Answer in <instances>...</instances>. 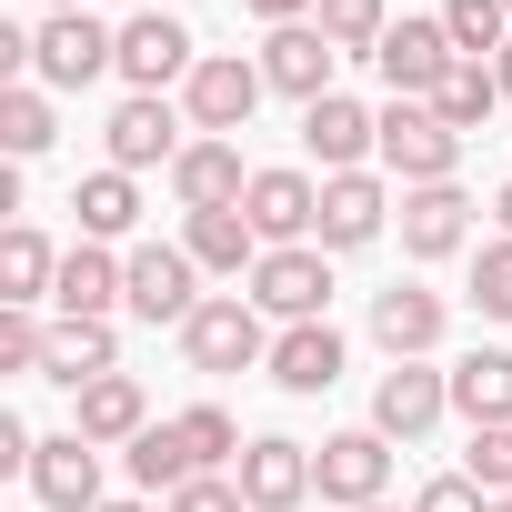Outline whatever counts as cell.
Here are the masks:
<instances>
[{
  "label": "cell",
  "mask_w": 512,
  "mask_h": 512,
  "mask_svg": "<svg viewBox=\"0 0 512 512\" xmlns=\"http://www.w3.org/2000/svg\"><path fill=\"white\" fill-rule=\"evenodd\" d=\"M51 282H61V251H51V231L11 221V231H0V302H21V312H51Z\"/></svg>",
  "instance_id": "4316f807"
},
{
  "label": "cell",
  "mask_w": 512,
  "mask_h": 512,
  "mask_svg": "<svg viewBox=\"0 0 512 512\" xmlns=\"http://www.w3.org/2000/svg\"><path fill=\"white\" fill-rule=\"evenodd\" d=\"M312 21H322V41H332L342 61H372V51H382V31H392V0H322Z\"/></svg>",
  "instance_id": "1f68e13d"
},
{
  "label": "cell",
  "mask_w": 512,
  "mask_h": 512,
  "mask_svg": "<svg viewBox=\"0 0 512 512\" xmlns=\"http://www.w3.org/2000/svg\"><path fill=\"white\" fill-rule=\"evenodd\" d=\"M241 191H251V161H241V141H211V131H191V151L171 161V201H181V211H241Z\"/></svg>",
  "instance_id": "d6986e66"
},
{
  "label": "cell",
  "mask_w": 512,
  "mask_h": 512,
  "mask_svg": "<svg viewBox=\"0 0 512 512\" xmlns=\"http://www.w3.org/2000/svg\"><path fill=\"white\" fill-rule=\"evenodd\" d=\"M101 71H121V31L111 21H91V11H51L41 31H31V81L61 101V91H91Z\"/></svg>",
  "instance_id": "3957f363"
},
{
  "label": "cell",
  "mask_w": 512,
  "mask_h": 512,
  "mask_svg": "<svg viewBox=\"0 0 512 512\" xmlns=\"http://www.w3.org/2000/svg\"><path fill=\"white\" fill-rule=\"evenodd\" d=\"M502 11H512V0H502Z\"/></svg>",
  "instance_id": "7dc6e473"
},
{
  "label": "cell",
  "mask_w": 512,
  "mask_h": 512,
  "mask_svg": "<svg viewBox=\"0 0 512 512\" xmlns=\"http://www.w3.org/2000/svg\"><path fill=\"white\" fill-rule=\"evenodd\" d=\"M412 512H492V492H482V482H462V472H432V482L412 492Z\"/></svg>",
  "instance_id": "f35d334b"
},
{
  "label": "cell",
  "mask_w": 512,
  "mask_h": 512,
  "mask_svg": "<svg viewBox=\"0 0 512 512\" xmlns=\"http://www.w3.org/2000/svg\"><path fill=\"white\" fill-rule=\"evenodd\" d=\"M101 151H111V171H131V181H141V171L171 181V161L191 151V111L161 101V91H131V101L101 121Z\"/></svg>",
  "instance_id": "8992f818"
},
{
  "label": "cell",
  "mask_w": 512,
  "mask_h": 512,
  "mask_svg": "<svg viewBox=\"0 0 512 512\" xmlns=\"http://www.w3.org/2000/svg\"><path fill=\"white\" fill-rule=\"evenodd\" d=\"M492 211H502V241H512V181H502V191H492Z\"/></svg>",
  "instance_id": "b9f144b4"
},
{
  "label": "cell",
  "mask_w": 512,
  "mask_h": 512,
  "mask_svg": "<svg viewBox=\"0 0 512 512\" xmlns=\"http://www.w3.org/2000/svg\"><path fill=\"white\" fill-rule=\"evenodd\" d=\"M342 362H352V342L332 332V322H292V332H272V382L292 392V402H322L332 382H342Z\"/></svg>",
  "instance_id": "ffe728a7"
},
{
  "label": "cell",
  "mask_w": 512,
  "mask_h": 512,
  "mask_svg": "<svg viewBox=\"0 0 512 512\" xmlns=\"http://www.w3.org/2000/svg\"><path fill=\"white\" fill-rule=\"evenodd\" d=\"M41 342H51V322H41V312L0 302V372H41Z\"/></svg>",
  "instance_id": "8d00e7d4"
},
{
  "label": "cell",
  "mask_w": 512,
  "mask_h": 512,
  "mask_svg": "<svg viewBox=\"0 0 512 512\" xmlns=\"http://www.w3.org/2000/svg\"><path fill=\"white\" fill-rule=\"evenodd\" d=\"M492 512H512V492H502V502H492Z\"/></svg>",
  "instance_id": "f6af8a7d"
},
{
  "label": "cell",
  "mask_w": 512,
  "mask_h": 512,
  "mask_svg": "<svg viewBox=\"0 0 512 512\" xmlns=\"http://www.w3.org/2000/svg\"><path fill=\"white\" fill-rule=\"evenodd\" d=\"M191 71H201V41H191L171 11H141V21H121V81H131V91H161V101H171Z\"/></svg>",
  "instance_id": "7c38bea8"
},
{
  "label": "cell",
  "mask_w": 512,
  "mask_h": 512,
  "mask_svg": "<svg viewBox=\"0 0 512 512\" xmlns=\"http://www.w3.org/2000/svg\"><path fill=\"white\" fill-rule=\"evenodd\" d=\"M262 61H241V51H201V71L181 81V111H191V131H211V141H241L251 131V111H262Z\"/></svg>",
  "instance_id": "ba28073f"
},
{
  "label": "cell",
  "mask_w": 512,
  "mask_h": 512,
  "mask_svg": "<svg viewBox=\"0 0 512 512\" xmlns=\"http://www.w3.org/2000/svg\"><path fill=\"white\" fill-rule=\"evenodd\" d=\"M101 372H121V332H111V322H51V342H41V382L81 392V382H101Z\"/></svg>",
  "instance_id": "d4e9b609"
},
{
  "label": "cell",
  "mask_w": 512,
  "mask_h": 512,
  "mask_svg": "<svg viewBox=\"0 0 512 512\" xmlns=\"http://www.w3.org/2000/svg\"><path fill=\"white\" fill-rule=\"evenodd\" d=\"M442 31H452V51H462V61H502L512 11H502V0H442Z\"/></svg>",
  "instance_id": "836d02e7"
},
{
  "label": "cell",
  "mask_w": 512,
  "mask_h": 512,
  "mask_svg": "<svg viewBox=\"0 0 512 512\" xmlns=\"http://www.w3.org/2000/svg\"><path fill=\"white\" fill-rule=\"evenodd\" d=\"M372 512H392V502H372Z\"/></svg>",
  "instance_id": "bcb514c9"
},
{
  "label": "cell",
  "mask_w": 512,
  "mask_h": 512,
  "mask_svg": "<svg viewBox=\"0 0 512 512\" xmlns=\"http://www.w3.org/2000/svg\"><path fill=\"white\" fill-rule=\"evenodd\" d=\"M171 432H181V452H191V472H241V422L221 412V402H191V412H171Z\"/></svg>",
  "instance_id": "f546056e"
},
{
  "label": "cell",
  "mask_w": 512,
  "mask_h": 512,
  "mask_svg": "<svg viewBox=\"0 0 512 512\" xmlns=\"http://www.w3.org/2000/svg\"><path fill=\"white\" fill-rule=\"evenodd\" d=\"M442 412H452V372H432V362H392L372 382V432L382 442H432Z\"/></svg>",
  "instance_id": "8fae6325"
},
{
  "label": "cell",
  "mask_w": 512,
  "mask_h": 512,
  "mask_svg": "<svg viewBox=\"0 0 512 512\" xmlns=\"http://www.w3.org/2000/svg\"><path fill=\"white\" fill-rule=\"evenodd\" d=\"M41 11H81V0H41Z\"/></svg>",
  "instance_id": "ee69618b"
},
{
  "label": "cell",
  "mask_w": 512,
  "mask_h": 512,
  "mask_svg": "<svg viewBox=\"0 0 512 512\" xmlns=\"http://www.w3.org/2000/svg\"><path fill=\"white\" fill-rule=\"evenodd\" d=\"M51 312H61V322H111V312H121V251H111V241H71V251H61Z\"/></svg>",
  "instance_id": "603a6c76"
},
{
  "label": "cell",
  "mask_w": 512,
  "mask_h": 512,
  "mask_svg": "<svg viewBox=\"0 0 512 512\" xmlns=\"http://www.w3.org/2000/svg\"><path fill=\"white\" fill-rule=\"evenodd\" d=\"M101 512H161V502H151V492H131V502H101Z\"/></svg>",
  "instance_id": "7bdbcfd3"
},
{
  "label": "cell",
  "mask_w": 512,
  "mask_h": 512,
  "mask_svg": "<svg viewBox=\"0 0 512 512\" xmlns=\"http://www.w3.org/2000/svg\"><path fill=\"white\" fill-rule=\"evenodd\" d=\"M241 502L251 512H302L322 482H312V442H292V432H251V452H241Z\"/></svg>",
  "instance_id": "4fadbf2b"
},
{
  "label": "cell",
  "mask_w": 512,
  "mask_h": 512,
  "mask_svg": "<svg viewBox=\"0 0 512 512\" xmlns=\"http://www.w3.org/2000/svg\"><path fill=\"white\" fill-rule=\"evenodd\" d=\"M31 492H41V512H101V502H111V492H101V442L51 432V442L31 452Z\"/></svg>",
  "instance_id": "44dd1931"
},
{
  "label": "cell",
  "mask_w": 512,
  "mask_h": 512,
  "mask_svg": "<svg viewBox=\"0 0 512 512\" xmlns=\"http://www.w3.org/2000/svg\"><path fill=\"white\" fill-rule=\"evenodd\" d=\"M402 251L412 262H452V251L472 241V191L462 181H432V191H402Z\"/></svg>",
  "instance_id": "7402d4cb"
},
{
  "label": "cell",
  "mask_w": 512,
  "mask_h": 512,
  "mask_svg": "<svg viewBox=\"0 0 512 512\" xmlns=\"http://www.w3.org/2000/svg\"><path fill=\"white\" fill-rule=\"evenodd\" d=\"M382 171H392L402 191L462 181V131H452L432 101H382Z\"/></svg>",
  "instance_id": "277c9868"
},
{
  "label": "cell",
  "mask_w": 512,
  "mask_h": 512,
  "mask_svg": "<svg viewBox=\"0 0 512 512\" xmlns=\"http://www.w3.org/2000/svg\"><path fill=\"white\" fill-rule=\"evenodd\" d=\"M241 221L262 231V251H292V241H312V231H322V181H312L302 161L251 171V191H241Z\"/></svg>",
  "instance_id": "30bf717a"
},
{
  "label": "cell",
  "mask_w": 512,
  "mask_h": 512,
  "mask_svg": "<svg viewBox=\"0 0 512 512\" xmlns=\"http://www.w3.org/2000/svg\"><path fill=\"white\" fill-rule=\"evenodd\" d=\"M432 111H442L462 141H472V131L502 111V81H492V61H452V71H442V91H432Z\"/></svg>",
  "instance_id": "4dcf8cb0"
},
{
  "label": "cell",
  "mask_w": 512,
  "mask_h": 512,
  "mask_svg": "<svg viewBox=\"0 0 512 512\" xmlns=\"http://www.w3.org/2000/svg\"><path fill=\"white\" fill-rule=\"evenodd\" d=\"M452 61H462V51H452L442 11H402V21L382 31V51H372V71H382V91H392V101H432Z\"/></svg>",
  "instance_id": "9c48e42d"
},
{
  "label": "cell",
  "mask_w": 512,
  "mask_h": 512,
  "mask_svg": "<svg viewBox=\"0 0 512 512\" xmlns=\"http://www.w3.org/2000/svg\"><path fill=\"white\" fill-rule=\"evenodd\" d=\"M472 312L482 322H512V241H482L472 251Z\"/></svg>",
  "instance_id": "d590c367"
},
{
  "label": "cell",
  "mask_w": 512,
  "mask_h": 512,
  "mask_svg": "<svg viewBox=\"0 0 512 512\" xmlns=\"http://www.w3.org/2000/svg\"><path fill=\"white\" fill-rule=\"evenodd\" d=\"M71 432L101 442V452H131V442L151 432V392H141V372H101V382H81V392H71Z\"/></svg>",
  "instance_id": "ac0fdd59"
},
{
  "label": "cell",
  "mask_w": 512,
  "mask_h": 512,
  "mask_svg": "<svg viewBox=\"0 0 512 512\" xmlns=\"http://www.w3.org/2000/svg\"><path fill=\"white\" fill-rule=\"evenodd\" d=\"M61 141V101L41 91V81H11V91H0V151H11V161H41Z\"/></svg>",
  "instance_id": "83f0119b"
},
{
  "label": "cell",
  "mask_w": 512,
  "mask_h": 512,
  "mask_svg": "<svg viewBox=\"0 0 512 512\" xmlns=\"http://www.w3.org/2000/svg\"><path fill=\"white\" fill-rule=\"evenodd\" d=\"M302 151L322 161V181H332V171H372V161H382V111H362L352 91H332V101L302 111Z\"/></svg>",
  "instance_id": "9a60e30c"
},
{
  "label": "cell",
  "mask_w": 512,
  "mask_h": 512,
  "mask_svg": "<svg viewBox=\"0 0 512 512\" xmlns=\"http://www.w3.org/2000/svg\"><path fill=\"white\" fill-rule=\"evenodd\" d=\"M121 462H131V482H141L151 502H171V492L191 482V452H181V432H171V422H151V432H141Z\"/></svg>",
  "instance_id": "d6a6232c"
},
{
  "label": "cell",
  "mask_w": 512,
  "mask_h": 512,
  "mask_svg": "<svg viewBox=\"0 0 512 512\" xmlns=\"http://www.w3.org/2000/svg\"><path fill=\"white\" fill-rule=\"evenodd\" d=\"M251 61H262V81L282 91V101H332V71H342V51L322 41V21H292V31H262V51H251Z\"/></svg>",
  "instance_id": "5bb4252c"
},
{
  "label": "cell",
  "mask_w": 512,
  "mask_h": 512,
  "mask_svg": "<svg viewBox=\"0 0 512 512\" xmlns=\"http://www.w3.org/2000/svg\"><path fill=\"white\" fill-rule=\"evenodd\" d=\"M492 81H502V101H512V41H502V61H492Z\"/></svg>",
  "instance_id": "60d3db41"
},
{
  "label": "cell",
  "mask_w": 512,
  "mask_h": 512,
  "mask_svg": "<svg viewBox=\"0 0 512 512\" xmlns=\"http://www.w3.org/2000/svg\"><path fill=\"white\" fill-rule=\"evenodd\" d=\"M201 302H211V292H201V262H191L181 241H131V251H121V312H131V322H151V332L171 322V332H181Z\"/></svg>",
  "instance_id": "7a4b0ae2"
},
{
  "label": "cell",
  "mask_w": 512,
  "mask_h": 512,
  "mask_svg": "<svg viewBox=\"0 0 512 512\" xmlns=\"http://www.w3.org/2000/svg\"><path fill=\"white\" fill-rule=\"evenodd\" d=\"M462 482H482L492 502L512 492V422H482V432L462 442Z\"/></svg>",
  "instance_id": "e575fe53"
},
{
  "label": "cell",
  "mask_w": 512,
  "mask_h": 512,
  "mask_svg": "<svg viewBox=\"0 0 512 512\" xmlns=\"http://www.w3.org/2000/svg\"><path fill=\"white\" fill-rule=\"evenodd\" d=\"M442 332H452V302H442V292H422V282L372 292V342H382L392 362H432V352H442Z\"/></svg>",
  "instance_id": "e0dca14e"
},
{
  "label": "cell",
  "mask_w": 512,
  "mask_h": 512,
  "mask_svg": "<svg viewBox=\"0 0 512 512\" xmlns=\"http://www.w3.org/2000/svg\"><path fill=\"white\" fill-rule=\"evenodd\" d=\"M452 412L482 432V422H512V342H472L452 362Z\"/></svg>",
  "instance_id": "484cf974"
},
{
  "label": "cell",
  "mask_w": 512,
  "mask_h": 512,
  "mask_svg": "<svg viewBox=\"0 0 512 512\" xmlns=\"http://www.w3.org/2000/svg\"><path fill=\"white\" fill-rule=\"evenodd\" d=\"M181 362L201 382H231V372H262L272 362V322L251 312V292H211L191 322H181Z\"/></svg>",
  "instance_id": "6da1fadb"
},
{
  "label": "cell",
  "mask_w": 512,
  "mask_h": 512,
  "mask_svg": "<svg viewBox=\"0 0 512 512\" xmlns=\"http://www.w3.org/2000/svg\"><path fill=\"white\" fill-rule=\"evenodd\" d=\"M251 312H262L272 332H292V322H332V251H322V241L262 251V272H251Z\"/></svg>",
  "instance_id": "5b68a950"
},
{
  "label": "cell",
  "mask_w": 512,
  "mask_h": 512,
  "mask_svg": "<svg viewBox=\"0 0 512 512\" xmlns=\"http://www.w3.org/2000/svg\"><path fill=\"white\" fill-rule=\"evenodd\" d=\"M71 211H81V241H121V231L141 221V181L101 161V171H91V181L71 191Z\"/></svg>",
  "instance_id": "f1b7e54d"
},
{
  "label": "cell",
  "mask_w": 512,
  "mask_h": 512,
  "mask_svg": "<svg viewBox=\"0 0 512 512\" xmlns=\"http://www.w3.org/2000/svg\"><path fill=\"white\" fill-rule=\"evenodd\" d=\"M241 11L262 21V31H292V21H312V11H322V0H241Z\"/></svg>",
  "instance_id": "ab89813d"
},
{
  "label": "cell",
  "mask_w": 512,
  "mask_h": 512,
  "mask_svg": "<svg viewBox=\"0 0 512 512\" xmlns=\"http://www.w3.org/2000/svg\"><path fill=\"white\" fill-rule=\"evenodd\" d=\"M392 211H402V201L382 191V171H332V181H322V231H312V241H322V251H372V241L392 231Z\"/></svg>",
  "instance_id": "2e32d148"
},
{
  "label": "cell",
  "mask_w": 512,
  "mask_h": 512,
  "mask_svg": "<svg viewBox=\"0 0 512 512\" xmlns=\"http://www.w3.org/2000/svg\"><path fill=\"white\" fill-rule=\"evenodd\" d=\"M161 512H251V502H241V482H231V472H191Z\"/></svg>",
  "instance_id": "74e56055"
},
{
  "label": "cell",
  "mask_w": 512,
  "mask_h": 512,
  "mask_svg": "<svg viewBox=\"0 0 512 512\" xmlns=\"http://www.w3.org/2000/svg\"><path fill=\"white\" fill-rule=\"evenodd\" d=\"M392 452H402V442H382L372 422H352V432H322V452H312V482H322V502H332V512H372V502H392Z\"/></svg>",
  "instance_id": "52a82bcc"
},
{
  "label": "cell",
  "mask_w": 512,
  "mask_h": 512,
  "mask_svg": "<svg viewBox=\"0 0 512 512\" xmlns=\"http://www.w3.org/2000/svg\"><path fill=\"white\" fill-rule=\"evenodd\" d=\"M181 251L211 282H251V272H262V231H251L241 211H181Z\"/></svg>",
  "instance_id": "cb8c5ba5"
}]
</instances>
